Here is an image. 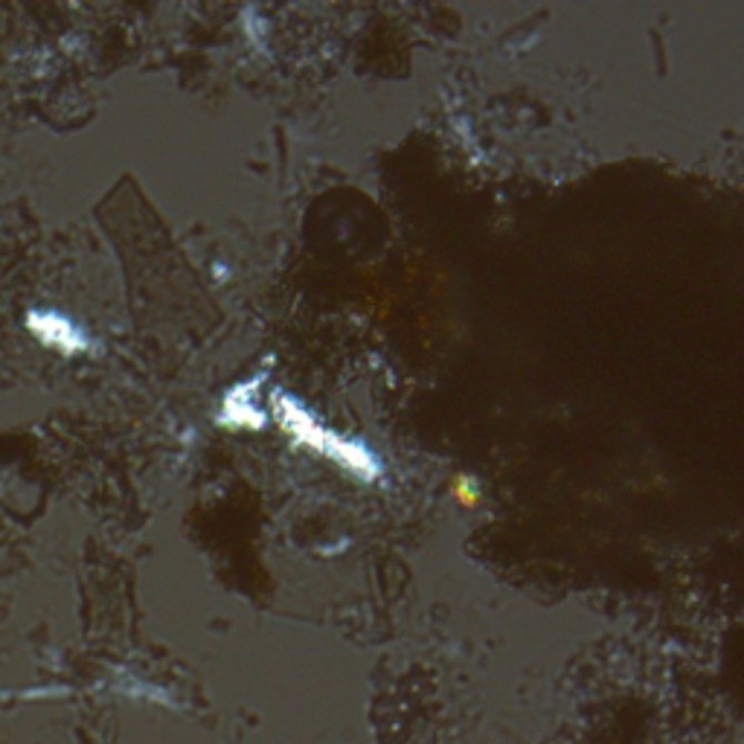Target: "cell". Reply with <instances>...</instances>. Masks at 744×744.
<instances>
[{"label": "cell", "mask_w": 744, "mask_h": 744, "mask_svg": "<svg viewBox=\"0 0 744 744\" xmlns=\"http://www.w3.org/2000/svg\"><path fill=\"white\" fill-rule=\"evenodd\" d=\"M274 414H277L279 428L297 442V446L308 448V451L320 453L335 466H340L349 475L361 477V480H378L381 477V462L369 448H364L355 439H346L338 430L326 428L317 422L315 416L308 414L306 407L297 405L292 396H277L274 399Z\"/></svg>", "instance_id": "1"}, {"label": "cell", "mask_w": 744, "mask_h": 744, "mask_svg": "<svg viewBox=\"0 0 744 744\" xmlns=\"http://www.w3.org/2000/svg\"><path fill=\"white\" fill-rule=\"evenodd\" d=\"M30 329L41 344L53 346V349H62V353L68 355L82 353V349H85V335H82L73 323L64 320V317L59 315L39 312V315L30 317Z\"/></svg>", "instance_id": "2"}, {"label": "cell", "mask_w": 744, "mask_h": 744, "mask_svg": "<svg viewBox=\"0 0 744 744\" xmlns=\"http://www.w3.org/2000/svg\"><path fill=\"white\" fill-rule=\"evenodd\" d=\"M222 419L224 422L236 425V428H262L268 416L262 414L259 407L254 405V396H245V387L233 390L222 407Z\"/></svg>", "instance_id": "3"}, {"label": "cell", "mask_w": 744, "mask_h": 744, "mask_svg": "<svg viewBox=\"0 0 744 744\" xmlns=\"http://www.w3.org/2000/svg\"><path fill=\"white\" fill-rule=\"evenodd\" d=\"M457 498H460L462 507H475L477 491L475 486H471V480H457Z\"/></svg>", "instance_id": "4"}]
</instances>
